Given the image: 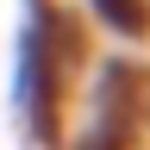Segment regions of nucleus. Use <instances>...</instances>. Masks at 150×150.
<instances>
[{"instance_id": "obj_3", "label": "nucleus", "mask_w": 150, "mask_h": 150, "mask_svg": "<svg viewBox=\"0 0 150 150\" xmlns=\"http://www.w3.org/2000/svg\"><path fill=\"white\" fill-rule=\"evenodd\" d=\"M94 25H106L112 38H144L150 31V0H81Z\"/></svg>"}, {"instance_id": "obj_2", "label": "nucleus", "mask_w": 150, "mask_h": 150, "mask_svg": "<svg viewBox=\"0 0 150 150\" xmlns=\"http://www.w3.org/2000/svg\"><path fill=\"white\" fill-rule=\"evenodd\" d=\"M150 131V75L138 56H100L88 69V88L69 112L75 150H138Z\"/></svg>"}, {"instance_id": "obj_1", "label": "nucleus", "mask_w": 150, "mask_h": 150, "mask_svg": "<svg viewBox=\"0 0 150 150\" xmlns=\"http://www.w3.org/2000/svg\"><path fill=\"white\" fill-rule=\"evenodd\" d=\"M75 88V38L69 13L56 0H25V19L13 31V69H6V100L13 125L31 150H50L63 138V112Z\"/></svg>"}]
</instances>
